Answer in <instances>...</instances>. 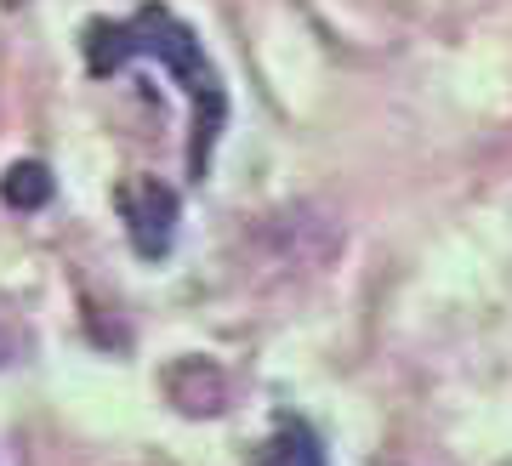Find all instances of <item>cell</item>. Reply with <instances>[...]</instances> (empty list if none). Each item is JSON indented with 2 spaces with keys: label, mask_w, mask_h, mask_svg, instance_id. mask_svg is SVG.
<instances>
[{
  "label": "cell",
  "mask_w": 512,
  "mask_h": 466,
  "mask_svg": "<svg viewBox=\"0 0 512 466\" xmlns=\"http://www.w3.org/2000/svg\"><path fill=\"white\" fill-rule=\"evenodd\" d=\"M137 57H154V63H165V69L183 80L188 108H194L188 177L205 182L211 154H217V137H222V120H228V91H222L200 35H194L183 18H171L165 6H143V12L126 18V23H92V29H86V69L92 74H114V69H126V63H137Z\"/></svg>",
  "instance_id": "1"
},
{
  "label": "cell",
  "mask_w": 512,
  "mask_h": 466,
  "mask_svg": "<svg viewBox=\"0 0 512 466\" xmlns=\"http://www.w3.org/2000/svg\"><path fill=\"white\" fill-rule=\"evenodd\" d=\"M114 205L126 216L131 251L143 256V262L171 256V245H177V194L160 177H126L114 188Z\"/></svg>",
  "instance_id": "2"
},
{
  "label": "cell",
  "mask_w": 512,
  "mask_h": 466,
  "mask_svg": "<svg viewBox=\"0 0 512 466\" xmlns=\"http://www.w3.org/2000/svg\"><path fill=\"white\" fill-rule=\"evenodd\" d=\"M256 466H325V444H319V432L308 421H296V415H279L274 438L262 444V461Z\"/></svg>",
  "instance_id": "3"
},
{
  "label": "cell",
  "mask_w": 512,
  "mask_h": 466,
  "mask_svg": "<svg viewBox=\"0 0 512 466\" xmlns=\"http://www.w3.org/2000/svg\"><path fill=\"white\" fill-rule=\"evenodd\" d=\"M0 199H6L12 211H40V205H52V171H46L40 160L6 165V177H0Z\"/></svg>",
  "instance_id": "4"
}]
</instances>
